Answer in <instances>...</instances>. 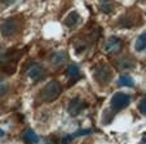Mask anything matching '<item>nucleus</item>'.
<instances>
[{"label": "nucleus", "instance_id": "12", "mask_svg": "<svg viewBox=\"0 0 146 144\" xmlns=\"http://www.w3.org/2000/svg\"><path fill=\"white\" fill-rule=\"evenodd\" d=\"M118 84L120 86H127V87H133L135 86V82H133V79L128 75H123V76L119 77Z\"/></svg>", "mask_w": 146, "mask_h": 144}, {"label": "nucleus", "instance_id": "20", "mask_svg": "<svg viewBox=\"0 0 146 144\" xmlns=\"http://www.w3.org/2000/svg\"><path fill=\"white\" fill-rule=\"evenodd\" d=\"M48 144H57V141H56V140H50V141H48Z\"/></svg>", "mask_w": 146, "mask_h": 144}, {"label": "nucleus", "instance_id": "9", "mask_svg": "<svg viewBox=\"0 0 146 144\" xmlns=\"http://www.w3.org/2000/svg\"><path fill=\"white\" fill-rule=\"evenodd\" d=\"M22 139L26 144H36L39 141V136L35 134V131L33 130H27L23 133Z\"/></svg>", "mask_w": 146, "mask_h": 144}, {"label": "nucleus", "instance_id": "8", "mask_svg": "<svg viewBox=\"0 0 146 144\" xmlns=\"http://www.w3.org/2000/svg\"><path fill=\"white\" fill-rule=\"evenodd\" d=\"M80 21V16H79V13H78L76 11H74V12H71V13H69V16L65 18V21H64V23L67 26V27H74L75 25H76L78 22Z\"/></svg>", "mask_w": 146, "mask_h": 144}, {"label": "nucleus", "instance_id": "19", "mask_svg": "<svg viewBox=\"0 0 146 144\" xmlns=\"http://www.w3.org/2000/svg\"><path fill=\"white\" fill-rule=\"evenodd\" d=\"M3 136H4V131L0 129V138H3Z\"/></svg>", "mask_w": 146, "mask_h": 144}, {"label": "nucleus", "instance_id": "5", "mask_svg": "<svg viewBox=\"0 0 146 144\" xmlns=\"http://www.w3.org/2000/svg\"><path fill=\"white\" fill-rule=\"evenodd\" d=\"M105 52L108 54H118L119 52H121L123 49V41L119 37H115V36H111L105 44Z\"/></svg>", "mask_w": 146, "mask_h": 144}, {"label": "nucleus", "instance_id": "16", "mask_svg": "<svg viewBox=\"0 0 146 144\" xmlns=\"http://www.w3.org/2000/svg\"><path fill=\"white\" fill-rule=\"evenodd\" d=\"M74 138H75L74 135H66L64 139H62V143H64V144H70V143H71V140H72Z\"/></svg>", "mask_w": 146, "mask_h": 144}, {"label": "nucleus", "instance_id": "14", "mask_svg": "<svg viewBox=\"0 0 146 144\" xmlns=\"http://www.w3.org/2000/svg\"><path fill=\"white\" fill-rule=\"evenodd\" d=\"M66 58H67V55L65 52H58L52 57V62L58 66V64H62V63L66 60Z\"/></svg>", "mask_w": 146, "mask_h": 144}, {"label": "nucleus", "instance_id": "6", "mask_svg": "<svg viewBox=\"0 0 146 144\" xmlns=\"http://www.w3.org/2000/svg\"><path fill=\"white\" fill-rule=\"evenodd\" d=\"M27 75L30 76V79L33 80L34 82H38L40 80H43L45 77V70L41 67L40 64H36L34 63L27 71Z\"/></svg>", "mask_w": 146, "mask_h": 144}, {"label": "nucleus", "instance_id": "2", "mask_svg": "<svg viewBox=\"0 0 146 144\" xmlns=\"http://www.w3.org/2000/svg\"><path fill=\"white\" fill-rule=\"evenodd\" d=\"M93 77L100 85H108L111 80V70L106 64H98L93 70Z\"/></svg>", "mask_w": 146, "mask_h": 144}, {"label": "nucleus", "instance_id": "4", "mask_svg": "<svg viewBox=\"0 0 146 144\" xmlns=\"http://www.w3.org/2000/svg\"><path fill=\"white\" fill-rule=\"evenodd\" d=\"M129 102H131V98L128 94H125V93H116L111 98V108L114 111H121L125 107H128Z\"/></svg>", "mask_w": 146, "mask_h": 144}, {"label": "nucleus", "instance_id": "10", "mask_svg": "<svg viewBox=\"0 0 146 144\" xmlns=\"http://www.w3.org/2000/svg\"><path fill=\"white\" fill-rule=\"evenodd\" d=\"M135 49H136V52H143V50H146V32L141 34L137 37L136 44H135Z\"/></svg>", "mask_w": 146, "mask_h": 144}, {"label": "nucleus", "instance_id": "7", "mask_svg": "<svg viewBox=\"0 0 146 144\" xmlns=\"http://www.w3.org/2000/svg\"><path fill=\"white\" fill-rule=\"evenodd\" d=\"M86 107H87V103L84 101H82L80 98H74V99H71V102H70V104H69V112L72 116H76V114H79Z\"/></svg>", "mask_w": 146, "mask_h": 144}, {"label": "nucleus", "instance_id": "17", "mask_svg": "<svg viewBox=\"0 0 146 144\" xmlns=\"http://www.w3.org/2000/svg\"><path fill=\"white\" fill-rule=\"evenodd\" d=\"M91 133V130H80V131H76L74 134V136H80V135H88Z\"/></svg>", "mask_w": 146, "mask_h": 144}, {"label": "nucleus", "instance_id": "3", "mask_svg": "<svg viewBox=\"0 0 146 144\" xmlns=\"http://www.w3.org/2000/svg\"><path fill=\"white\" fill-rule=\"evenodd\" d=\"M19 30H21V22L16 18L7 19L3 25H1V27H0V31H1V34H3L5 37L14 36L16 34L19 32Z\"/></svg>", "mask_w": 146, "mask_h": 144}, {"label": "nucleus", "instance_id": "13", "mask_svg": "<svg viewBox=\"0 0 146 144\" xmlns=\"http://www.w3.org/2000/svg\"><path fill=\"white\" fill-rule=\"evenodd\" d=\"M100 7L101 11L105 13H110L114 9V1L113 0H100Z\"/></svg>", "mask_w": 146, "mask_h": 144}, {"label": "nucleus", "instance_id": "11", "mask_svg": "<svg viewBox=\"0 0 146 144\" xmlns=\"http://www.w3.org/2000/svg\"><path fill=\"white\" fill-rule=\"evenodd\" d=\"M66 75L69 77H71V79H74V81H75L76 79H79L80 77L79 67H78L76 64H70L69 67H67V70H66Z\"/></svg>", "mask_w": 146, "mask_h": 144}, {"label": "nucleus", "instance_id": "15", "mask_svg": "<svg viewBox=\"0 0 146 144\" xmlns=\"http://www.w3.org/2000/svg\"><path fill=\"white\" fill-rule=\"evenodd\" d=\"M138 108H140L141 113L145 114V116H146V98H143L142 101L140 102V107H138Z\"/></svg>", "mask_w": 146, "mask_h": 144}, {"label": "nucleus", "instance_id": "18", "mask_svg": "<svg viewBox=\"0 0 146 144\" xmlns=\"http://www.w3.org/2000/svg\"><path fill=\"white\" fill-rule=\"evenodd\" d=\"M13 0H0V3H4V4H9V3H12Z\"/></svg>", "mask_w": 146, "mask_h": 144}, {"label": "nucleus", "instance_id": "1", "mask_svg": "<svg viewBox=\"0 0 146 144\" xmlns=\"http://www.w3.org/2000/svg\"><path fill=\"white\" fill-rule=\"evenodd\" d=\"M61 90H62V87H61L60 82L50 81V82H48L43 89H41L40 99L43 102H53V101H56V99L60 97Z\"/></svg>", "mask_w": 146, "mask_h": 144}]
</instances>
